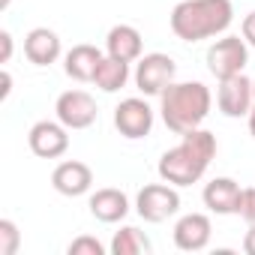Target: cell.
Masks as SVG:
<instances>
[{"label":"cell","mask_w":255,"mask_h":255,"mask_svg":"<svg viewBox=\"0 0 255 255\" xmlns=\"http://www.w3.org/2000/svg\"><path fill=\"white\" fill-rule=\"evenodd\" d=\"M234 21L231 0H180L171 9V33L180 42H201L222 36Z\"/></svg>","instance_id":"cell-2"},{"label":"cell","mask_w":255,"mask_h":255,"mask_svg":"<svg viewBox=\"0 0 255 255\" xmlns=\"http://www.w3.org/2000/svg\"><path fill=\"white\" fill-rule=\"evenodd\" d=\"M210 105H213V93L204 81H174L159 96L162 123L174 135H183L201 126L210 114Z\"/></svg>","instance_id":"cell-3"},{"label":"cell","mask_w":255,"mask_h":255,"mask_svg":"<svg viewBox=\"0 0 255 255\" xmlns=\"http://www.w3.org/2000/svg\"><path fill=\"white\" fill-rule=\"evenodd\" d=\"M27 144L39 159H60L69 150V129L60 120H36L27 132Z\"/></svg>","instance_id":"cell-9"},{"label":"cell","mask_w":255,"mask_h":255,"mask_svg":"<svg viewBox=\"0 0 255 255\" xmlns=\"http://www.w3.org/2000/svg\"><path fill=\"white\" fill-rule=\"evenodd\" d=\"M240 36L246 39L249 48H255V9H252L249 15H243V21H240Z\"/></svg>","instance_id":"cell-23"},{"label":"cell","mask_w":255,"mask_h":255,"mask_svg":"<svg viewBox=\"0 0 255 255\" xmlns=\"http://www.w3.org/2000/svg\"><path fill=\"white\" fill-rule=\"evenodd\" d=\"M63 54V42L51 27H33L24 36V57L33 66H51Z\"/></svg>","instance_id":"cell-15"},{"label":"cell","mask_w":255,"mask_h":255,"mask_svg":"<svg viewBox=\"0 0 255 255\" xmlns=\"http://www.w3.org/2000/svg\"><path fill=\"white\" fill-rule=\"evenodd\" d=\"M6 6H9V0H3V9H6Z\"/></svg>","instance_id":"cell-28"},{"label":"cell","mask_w":255,"mask_h":255,"mask_svg":"<svg viewBox=\"0 0 255 255\" xmlns=\"http://www.w3.org/2000/svg\"><path fill=\"white\" fill-rule=\"evenodd\" d=\"M219 144H216V135L204 126H195V129L183 132L180 135V144H174L171 150H165L159 156V177L171 186H192L204 177V171L210 168L213 156H216Z\"/></svg>","instance_id":"cell-1"},{"label":"cell","mask_w":255,"mask_h":255,"mask_svg":"<svg viewBox=\"0 0 255 255\" xmlns=\"http://www.w3.org/2000/svg\"><path fill=\"white\" fill-rule=\"evenodd\" d=\"M171 237L180 252H201V249H207V243L213 237V222L207 213H183L174 222Z\"/></svg>","instance_id":"cell-11"},{"label":"cell","mask_w":255,"mask_h":255,"mask_svg":"<svg viewBox=\"0 0 255 255\" xmlns=\"http://www.w3.org/2000/svg\"><path fill=\"white\" fill-rule=\"evenodd\" d=\"M129 78H132L129 63H126V60H117V57H111V54H105L102 63H99V69H96V75H93V84H96L102 93H117V90L126 87V81H129Z\"/></svg>","instance_id":"cell-18"},{"label":"cell","mask_w":255,"mask_h":255,"mask_svg":"<svg viewBox=\"0 0 255 255\" xmlns=\"http://www.w3.org/2000/svg\"><path fill=\"white\" fill-rule=\"evenodd\" d=\"M237 216L243 219V222H255V186H246L243 192H240V207H237Z\"/></svg>","instance_id":"cell-22"},{"label":"cell","mask_w":255,"mask_h":255,"mask_svg":"<svg viewBox=\"0 0 255 255\" xmlns=\"http://www.w3.org/2000/svg\"><path fill=\"white\" fill-rule=\"evenodd\" d=\"M174 78H177V63H174V57H168L162 51H150L135 60L132 81L144 96H162V90L168 84H174Z\"/></svg>","instance_id":"cell-5"},{"label":"cell","mask_w":255,"mask_h":255,"mask_svg":"<svg viewBox=\"0 0 255 255\" xmlns=\"http://www.w3.org/2000/svg\"><path fill=\"white\" fill-rule=\"evenodd\" d=\"M102 57H105V54H102L96 45L78 42V45H72V48L63 54V72H66L69 78H75V81H93V75H96Z\"/></svg>","instance_id":"cell-17"},{"label":"cell","mask_w":255,"mask_h":255,"mask_svg":"<svg viewBox=\"0 0 255 255\" xmlns=\"http://www.w3.org/2000/svg\"><path fill=\"white\" fill-rule=\"evenodd\" d=\"M153 108L147 105V99L141 96H129V99H120V105L114 108V126L123 138L129 141H138V138H147L150 129H153Z\"/></svg>","instance_id":"cell-7"},{"label":"cell","mask_w":255,"mask_h":255,"mask_svg":"<svg viewBox=\"0 0 255 255\" xmlns=\"http://www.w3.org/2000/svg\"><path fill=\"white\" fill-rule=\"evenodd\" d=\"M54 117L66 126V129H87V126L96 123L99 117V108H96V99L87 93V90H63L54 102Z\"/></svg>","instance_id":"cell-8"},{"label":"cell","mask_w":255,"mask_h":255,"mask_svg":"<svg viewBox=\"0 0 255 255\" xmlns=\"http://www.w3.org/2000/svg\"><path fill=\"white\" fill-rule=\"evenodd\" d=\"M87 207H90V216H93L96 222L117 225V222H123L126 216H129V207H132V204H129V195H126L123 189L102 186V189H96V192L90 195Z\"/></svg>","instance_id":"cell-13"},{"label":"cell","mask_w":255,"mask_h":255,"mask_svg":"<svg viewBox=\"0 0 255 255\" xmlns=\"http://www.w3.org/2000/svg\"><path fill=\"white\" fill-rule=\"evenodd\" d=\"M0 45H3V54H0V63H9L12 60V33L9 30H0Z\"/></svg>","instance_id":"cell-24"},{"label":"cell","mask_w":255,"mask_h":255,"mask_svg":"<svg viewBox=\"0 0 255 255\" xmlns=\"http://www.w3.org/2000/svg\"><path fill=\"white\" fill-rule=\"evenodd\" d=\"M177 210H180V192H177V186H171L165 180L162 183H147L135 195V213L144 222L159 225V222L171 219Z\"/></svg>","instance_id":"cell-6"},{"label":"cell","mask_w":255,"mask_h":255,"mask_svg":"<svg viewBox=\"0 0 255 255\" xmlns=\"http://www.w3.org/2000/svg\"><path fill=\"white\" fill-rule=\"evenodd\" d=\"M252 102H255V84L252 78H246L243 72L234 75V78H225L219 81V90H216V105L225 117H246L252 111Z\"/></svg>","instance_id":"cell-10"},{"label":"cell","mask_w":255,"mask_h":255,"mask_svg":"<svg viewBox=\"0 0 255 255\" xmlns=\"http://www.w3.org/2000/svg\"><path fill=\"white\" fill-rule=\"evenodd\" d=\"M240 183L234 177H213L204 192H201V201L210 213L216 216H237V207H240Z\"/></svg>","instance_id":"cell-14"},{"label":"cell","mask_w":255,"mask_h":255,"mask_svg":"<svg viewBox=\"0 0 255 255\" xmlns=\"http://www.w3.org/2000/svg\"><path fill=\"white\" fill-rule=\"evenodd\" d=\"M9 90H12V75H9V69L3 66V90H0V99H6Z\"/></svg>","instance_id":"cell-26"},{"label":"cell","mask_w":255,"mask_h":255,"mask_svg":"<svg viewBox=\"0 0 255 255\" xmlns=\"http://www.w3.org/2000/svg\"><path fill=\"white\" fill-rule=\"evenodd\" d=\"M51 186L66 198L87 195L93 189V168L87 162H81V159H63L51 171Z\"/></svg>","instance_id":"cell-12"},{"label":"cell","mask_w":255,"mask_h":255,"mask_svg":"<svg viewBox=\"0 0 255 255\" xmlns=\"http://www.w3.org/2000/svg\"><path fill=\"white\" fill-rule=\"evenodd\" d=\"M108 249H111V255H147V252H153V243L141 228L123 225L120 231H114Z\"/></svg>","instance_id":"cell-19"},{"label":"cell","mask_w":255,"mask_h":255,"mask_svg":"<svg viewBox=\"0 0 255 255\" xmlns=\"http://www.w3.org/2000/svg\"><path fill=\"white\" fill-rule=\"evenodd\" d=\"M21 246V231L12 219H0V255H15Z\"/></svg>","instance_id":"cell-20"},{"label":"cell","mask_w":255,"mask_h":255,"mask_svg":"<svg viewBox=\"0 0 255 255\" xmlns=\"http://www.w3.org/2000/svg\"><path fill=\"white\" fill-rule=\"evenodd\" d=\"M105 51L111 57H117V60L135 63L144 54V36L132 24H114L108 30V36H105Z\"/></svg>","instance_id":"cell-16"},{"label":"cell","mask_w":255,"mask_h":255,"mask_svg":"<svg viewBox=\"0 0 255 255\" xmlns=\"http://www.w3.org/2000/svg\"><path fill=\"white\" fill-rule=\"evenodd\" d=\"M246 123H249V135L255 138V102H252V111L246 114Z\"/></svg>","instance_id":"cell-27"},{"label":"cell","mask_w":255,"mask_h":255,"mask_svg":"<svg viewBox=\"0 0 255 255\" xmlns=\"http://www.w3.org/2000/svg\"><path fill=\"white\" fill-rule=\"evenodd\" d=\"M204 63H207V72L216 78V81H225V78H234L246 69L249 63V45L243 36H222L216 39L207 54H204Z\"/></svg>","instance_id":"cell-4"},{"label":"cell","mask_w":255,"mask_h":255,"mask_svg":"<svg viewBox=\"0 0 255 255\" xmlns=\"http://www.w3.org/2000/svg\"><path fill=\"white\" fill-rule=\"evenodd\" d=\"M243 252H246V255H255V222L249 225V231H246V237H243Z\"/></svg>","instance_id":"cell-25"},{"label":"cell","mask_w":255,"mask_h":255,"mask_svg":"<svg viewBox=\"0 0 255 255\" xmlns=\"http://www.w3.org/2000/svg\"><path fill=\"white\" fill-rule=\"evenodd\" d=\"M66 252L69 255H105V252H111L102 240H96V237H90V234H81V237H75L69 246H66Z\"/></svg>","instance_id":"cell-21"}]
</instances>
